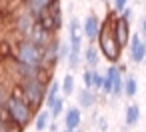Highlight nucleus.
Returning a JSON list of instances; mask_svg holds the SVG:
<instances>
[{
	"label": "nucleus",
	"mask_w": 146,
	"mask_h": 132,
	"mask_svg": "<svg viewBox=\"0 0 146 132\" xmlns=\"http://www.w3.org/2000/svg\"><path fill=\"white\" fill-rule=\"evenodd\" d=\"M4 114H6V118L10 120V124L14 126L16 132H22V130L32 122V118H34L32 108H30L28 102L20 96V92H18L16 86H14V88L10 90V94H8V100H6V106H4Z\"/></svg>",
	"instance_id": "nucleus-1"
},
{
	"label": "nucleus",
	"mask_w": 146,
	"mask_h": 132,
	"mask_svg": "<svg viewBox=\"0 0 146 132\" xmlns=\"http://www.w3.org/2000/svg\"><path fill=\"white\" fill-rule=\"evenodd\" d=\"M96 40H98V46L96 48H98L100 56H104L108 62L116 64L120 60V56H122V48L118 46V42H116V38L112 34V20H110V16L100 24V30H98Z\"/></svg>",
	"instance_id": "nucleus-2"
},
{
	"label": "nucleus",
	"mask_w": 146,
	"mask_h": 132,
	"mask_svg": "<svg viewBox=\"0 0 146 132\" xmlns=\"http://www.w3.org/2000/svg\"><path fill=\"white\" fill-rule=\"evenodd\" d=\"M42 50L40 46L28 42L26 38H20L18 42H14L12 46V58L20 64H28V66H40L42 64Z\"/></svg>",
	"instance_id": "nucleus-3"
},
{
	"label": "nucleus",
	"mask_w": 146,
	"mask_h": 132,
	"mask_svg": "<svg viewBox=\"0 0 146 132\" xmlns=\"http://www.w3.org/2000/svg\"><path fill=\"white\" fill-rule=\"evenodd\" d=\"M46 86L48 84H44V82H40V80H24V82H20L16 88H18V92H20V96L28 102V106L32 108V112H38V108L44 104V98H46Z\"/></svg>",
	"instance_id": "nucleus-4"
},
{
	"label": "nucleus",
	"mask_w": 146,
	"mask_h": 132,
	"mask_svg": "<svg viewBox=\"0 0 146 132\" xmlns=\"http://www.w3.org/2000/svg\"><path fill=\"white\" fill-rule=\"evenodd\" d=\"M62 6H60V0H54L52 2V6L44 12V14H40L38 18H36V24L46 32V34H50V36H54V32H58L60 28H62Z\"/></svg>",
	"instance_id": "nucleus-5"
},
{
	"label": "nucleus",
	"mask_w": 146,
	"mask_h": 132,
	"mask_svg": "<svg viewBox=\"0 0 146 132\" xmlns=\"http://www.w3.org/2000/svg\"><path fill=\"white\" fill-rule=\"evenodd\" d=\"M104 76V82H102V94H106V96H112V98H120L122 96V80H124V74L120 72V68L118 66H108V70H106V74H102Z\"/></svg>",
	"instance_id": "nucleus-6"
},
{
	"label": "nucleus",
	"mask_w": 146,
	"mask_h": 132,
	"mask_svg": "<svg viewBox=\"0 0 146 132\" xmlns=\"http://www.w3.org/2000/svg\"><path fill=\"white\" fill-rule=\"evenodd\" d=\"M110 20H112V34H114V38H116L118 46L124 50V48L128 46V40H130V24L124 22V20H122L118 14H114V12H110Z\"/></svg>",
	"instance_id": "nucleus-7"
},
{
	"label": "nucleus",
	"mask_w": 146,
	"mask_h": 132,
	"mask_svg": "<svg viewBox=\"0 0 146 132\" xmlns=\"http://www.w3.org/2000/svg\"><path fill=\"white\" fill-rule=\"evenodd\" d=\"M58 46H60V38L58 36H52L50 40H48V44L44 46V50H42V68H46V70H54L56 68V64L60 62L58 60Z\"/></svg>",
	"instance_id": "nucleus-8"
},
{
	"label": "nucleus",
	"mask_w": 146,
	"mask_h": 132,
	"mask_svg": "<svg viewBox=\"0 0 146 132\" xmlns=\"http://www.w3.org/2000/svg\"><path fill=\"white\" fill-rule=\"evenodd\" d=\"M128 56H130V62L134 64H142L144 62V56H146V44L142 42V36L138 32H130V40H128Z\"/></svg>",
	"instance_id": "nucleus-9"
},
{
	"label": "nucleus",
	"mask_w": 146,
	"mask_h": 132,
	"mask_svg": "<svg viewBox=\"0 0 146 132\" xmlns=\"http://www.w3.org/2000/svg\"><path fill=\"white\" fill-rule=\"evenodd\" d=\"M52 2L54 0H22V8H24L26 14H30L36 20L40 14H44L52 6Z\"/></svg>",
	"instance_id": "nucleus-10"
},
{
	"label": "nucleus",
	"mask_w": 146,
	"mask_h": 132,
	"mask_svg": "<svg viewBox=\"0 0 146 132\" xmlns=\"http://www.w3.org/2000/svg\"><path fill=\"white\" fill-rule=\"evenodd\" d=\"M100 24H102V20H100L94 12L88 14V16L84 18V22H82V36H86V38L90 40V44L96 42V36H98V30H100Z\"/></svg>",
	"instance_id": "nucleus-11"
},
{
	"label": "nucleus",
	"mask_w": 146,
	"mask_h": 132,
	"mask_svg": "<svg viewBox=\"0 0 146 132\" xmlns=\"http://www.w3.org/2000/svg\"><path fill=\"white\" fill-rule=\"evenodd\" d=\"M62 124L64 130H78L82 126V110L76 106H70L62 112Z\"/></svg>",
	"instance_id": "nucleus-12"
},
{
	"label": "nucleus",
	"mask_w": 146,
	"mask_h": 132,
	"mask_svg": "<svg viewBox=\"0 0 146 132\" xmlns=\"http://www.w3.org/2000/svg\"><path fill=\"white\" fill-rule=\"evenodd\" d=\"M34 22H36V20H34L30 14L22 12V14L14 16V24H12V28H14L16 34H20V38H24V36L30 32V28L34 26Z\"/></svg>",
	"instance_id": "nucleus-13"
},
{
	"label": "nucleus",
	"mask_w": 146,
	"mask_h": 132,
	"mask_svg": "<svg viewBox=\"0 0 146 132\" xmlns=\"http://www.w3.org/2000/svg\"><path fill=\"white\" fill-rule=\"evenodd\" d=\"M78 106L76 108H92L96 102H98V94L94 90H88V88H82L78 92Z\"/></svg>",
	"instance_id": "nucleus-14"
},
{
	"label": "nucleus",
	"mask_w": 146,
	"mask_h": 132,
	"mask_svg": "<svg viewBox=\"0 0 146 132\" xmlns=\"http://www.w3.org/2000/svg\"><path fill=\"white\" fill-rule=\"evenodd\" d=\"M84 62L88 66V70H96L98 62H100V52L96 48V44H88L84 50Z\"/></svg>",
	"instance_id": "nucleus-15"
},
{
	"label": "nucleus",
	"mask_w": 146,
	"mask_h": 132,
	"mask_svg": "<svg viewBox=\"0 0 146 132\" xmlns=\"http://www.w3.org/2000/svg\"><path fill=\"white\" fill-rule=\"evenodd\" d=\"M122 94L128 96V98H134L138 94V80L134 74H126L124 80H122Z\"/></svg>",
	"instance_id": "nucleus-16"
},
{
	"label": "nucleus",
	"mask_w": 146,
	"mask_h": 132,
	"mask_svg": "<svg viewBox=\"0 0 146 132\" xmlns=\"http://www.w3.org/2000/svg\"><path fill=\"white\" fill-rule=\"evenodd\" d=\"M140 122V106L138 104H128L126 110H124V124L130 128V126H136Z\"/></svg>",
	"instance_id": "nucleus-17"
},
{
	"label": "nucleus",
	"mask_w": 146,
	"mask_h": 132,
	"mask_svg": "<svg viewBox=\"0 0 146 132\" xmlns=\"http://www.w3.org/2000/svg\"><path fill=\"white\" fill-rule=\"evenodd\" d=\"M50 112L44 108V110H38L36 114H34V130L36 132H44L46 128H48V124H50Z\"/></svg>",
	"instance_id": "nucleus-18"
},
{
	"label": "nucleus",
	"mask_w": 146,
	"mask_h": 132,
	"mask_svg": "<svg viewBox=\"0 0 146 132\" xmlns=\"http://www.w3.org/2000/svg\"><path fill=\"white\" fill-rule=\"evenodd\" d=\"M60 92L64 96H72L74 94V76L72 74H66L62 80H60Z\"/></svg>",
	"instance_id": "nucleus-19"
},
{
	"label": "nucleus",
	"mask_w": 146,
	"mask_h": 132,
	"mask_svg": "<svg viewBox=\"0 0 146 132\" xmlns=\"http://www.w3.org/2000/svg\"><path fill=\"white\" fill-rule=\"evenodd\" d=\"M48 112H50V118L52 120H56V118H60L62 116V112H64V98H56L52 104H50V108H46Z\"/></svg>",
	"instance_id": "nucleus-20"
},
{
	"label": "nucleus",
	"mask_w": 146,
	"mask_h": 132,
	"mask_svg": "<svg viewBox=\"0 0 146 132\" xmlns=\"http://www.w3.org/2000/svg\"><path fill=\"white\" fill-rule=\"evenodd\" d=\"M102 82H104V76L98 72V68L92 70V88H90V90H94V92L98 94V92L102 90Z\"/></svg>",
	"instance_id": "nucleus-21"
},
{
	"label": "nucleus",
	"mask_w": 146,
	"mask_h": 132,
	"mask_svg": "<svg viewBox=\"0 0 146 132\" xmlns=\"http://www.w3.org/2000/svg\"><path fill=\"white\" fill-rule=\"evenodd\" d=\"M8 94H10V90H8V86L4 84V82H0V112L4 110V106H6V100H8Z\"/></svg>",
	"instance_id": "nucleus-22"
},
{
	"label": "nucleus",
	"mask_w": 146,
	"mask_h": 132,
	"mask_svg": "<svg viewBox=\"0 0 146 132\" xmlns=\"http://www.w3.org/2000/svg\"><path fill=\"white\" fill-rule=\"evenodd\" d=\"M68 54H70V44H68V40H66V42L60 40V46H58V60H60V62L66 60Z\"/></svg>",
	"instance_id": "nucleus-23"
},
{
	"label": "nucleus",
	"mask_w": 146,
	"mask_h": 132,
	"mask_svg": "<svg viewBox=\"0 0 146 132\" xmlns=\"http://www.w3.org/2000/svg\"><path fill=\"white\" fill-rule=\"evenodd\" d=\"M0 58H2V60H12V46L8 42L0 44Z\"/></svg>",
	"instance_id": "nucleus-24"
},
{
	"label": "nucleus",
	"mask_w": 146,
	"mask_h": 132,
	"mask_svg": "<svg viewBox=\"0 0 146 132\" xmlns=\"http://www.w3.org/2000/svg\"><path fill=\"white\" fill-rule=\"evenodd\" d=\"M128 2H130V0H114V2H112V12L120 14L124 8H128Z\"/></svg>",
	"instance_id": "nucleus-25"
},
{
	"label": "nucleus",
	"mask_w": 146,
	"mask_h": 132,
	"mask_svg": "<svg viewBox=\"0 0 146 132\" xmlns=\"http://www.w3.org/2000/svg\"><path fill=\"white\" fill-rule=\"evenodd\" d=\"M118 16H120L124 22H128V24H130V22L134 20V10H132V8H124V10H122Z\"/></svg>",
	"instance_id": "nucleus-26"
},
{
	"label": "nucleus",
	"mask_w": 146,
	"mask_h": 132,
	"mask_svg": "<svg viewBox=\"0 0 146 132\" xmlns=\"http://www.w3.org/2000/svg\"><path fill=\"white\" fill-rule=\"evenodd\" d=\"M82 82H84V88H88V90L92 88V70L86 68V70L82 72Z\"/></svg>",
	"instance_id": "nucleus-27"
},
{
	"label": "nucleus",
	"mask_w": 146,
	"mask_h": 132,
	"mask_svg": "<svg viewBox=\"0 0 146 132\" xmlns=\"http://www.w3.org/2000/svg\"><path fill=\"white\" fill-rule=\"evenodd\" d=\"M96 122H98V126H100V130H102V132H106V130H108V122H106V118L98 116V118H96Z\"/></svg>",
	"instance_id": "nucleus-28"
},
{
	"label": "nucleus",
	"mask_w": 146,
	"mask_h": 132,
	"mask_svg": "<svg viewBox=\"0 0 146 132\" xmlns=\"http://www.w3.org/2000/svg\"><path fill=\"white\" fill-rule=\"evenodd\" d=\"M46 130H50V132H60V130H58V122H56V120H50V124H48Z\"/></svg>",
	"instance_id": "nucleus-29"
},
{
	"label": "nucleus",
	"mask_w": 146,
	"mask_h": 132,
	"mask_svg": "<svg viewBox=\"0 0 146 132\" xmlns=\"http://www.w3.org/2000/svg\"><path fill=\"white\" fill-rule=\"evenodd\" d=\"M140 36L142 34H146V18H140V32H138Z\"/></svg>",
	"instance_id": "nucleus-30"
},
{
	"label": "nucleus",
	"mask_w": 146,
	"mask_h": 132,
	"mask_svg": "<svg viewBox=\"0 0 146 132\" xmlns=\"http://www.w3.org/2000/svg\"><path fill=\"white\" fill-rule=\"evenodd\" d=\"M100 2H108V0H100Z\"/></svg>",
	"instance_id": "nucleus-31"
},
{
	"label": "nucleus",
	"mask_w": 146,
	"mask_h": 132,
	"mask_svg": "<svg viewBox=\"0 0 146 132\" xmlns=\"http://www.w3.org/2000/svg\"><path fill=\"white\" fill-rule=\"evenodd\" d=\"M122 132H126V130H122Z\"/></svg>",
	"instance_id": "nucleus-32"
}]
</instances>
